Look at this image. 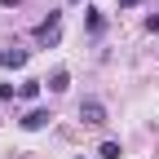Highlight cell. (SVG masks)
Returning a JSON list of instances; mask_svg holds the SVG:
<instances>
[{
  "instance_id": "7a4b0ae2",
  "label": "cell",
  "mask_w": 159,
  "mask_h": 159,
  "mask_svg": "<svg viewBox=\"0 0 159 159\" xmlns=\"http://www.w3.org/2000/svg\"><path fill=\"white\" fill-rule=\"evenodd\" d=\"M80 119H84V124H106V102H97V97H84V102H80Z\"/></svg>"
},
{
  "instance_id": "8fae6325",
  "label": "cell",
  "mask_w": 159,
  "mask_h": 159,
  "mask_svg": "<svg viewBox=\"0 0 159 159\" xmlns=\"http://www.w3.org/2000/svg\"><path fill=\"white\" fill-rule=\"evenodd\" d=\"M71 5H80V0H71Z\"/></svg>"
},
{
  "instance_id": "52a82bcc",
  "label": "cell",
  "mask_w": 159,
  "mask_h": 159,
  "mask_svg": "<svg viewBox=\"0 0 159 159\" xmlns=\"http://www.w3.org/2000/svg\"><path fill=\"white\" fill-rule=\"evenodd\" d=\"M102 31H106V18L97 9H89V35H102Z\"/></svg>"
},
{
  "instance_id": "8992f818",
  "label": "cell",
  "mask_w": 159,
  "mask_h": 159,
  "mask_svg": "<svg viewBox=\"0 0 159 159\" xmlns=\"http://www.w3.org/2000/svg\"><path fill=\"white\" fill-rule=\"evenodd\" d=\"M49 89H53V93H66V89H71V75H66V71H53V75H49Z\"/></svg>"
},
{
  "instance_id": "ba28073f",
  "label": "cell",
  "mask_w": 159,
  "mask_h": 159,
  "mask_svg": "<svg viewBox=\"0 0 159 159\" xmlns=\"http://www.w3.org/2000/svg\"><path fill=\"white\" fill-rule=\"evenodd\" d=\"M97 155H102V159H119L124 150H119V142H102V150H97Z\"/></svg>"
},
{
  "instance_id": "3957f363",
  "label": "cell",
  "mask_w": 159,
  "mask_h": 159,
  "mask_svg": "<svg viewBox=\"0 0 159 159\" xmlns=\"http://www.w3.org/2000/svg\"><path fill=\"white\" fill-rule=\"evenodd\" d=\"M49 119H53V111L35 106V111H27L22 119H18V128H27V133H40V128H49Z\"/></svg>"
},
{
  "instance_id": "9c48e42d",
  "label": "cell",
  "mask_w": 159,
  "mask_h": 159,
  "mask_svg": "<svg viewBox=\"0 0 159 159\" xmlns=\"http://www.w3.org/2000/svg\"><path fill=\"white\" fill-rule=\"evenodd\" d=\"M146 31H159V13H150V18H146Z\"/></svg>"
},
{
  "instance_id": "277c9868",
  "label": "cell",
  "mask_w": 159,
  "mask_h": 159,
  "mask_svg": "<svg viewBox=\"0 0 159 159\" xmlns=\"http://www.w3.org/2000/svg\"><path fill=\"white\" fill-rule=\"evenodd\" d=\"M0 66H9V71L27 66V49H5V53H0Z\"/></svg>"
},
{
  "instance_id": "6da1fadb",
  "label": "cell",
  "mask_w": 159,
  "mask_h": 159,
  "mask_svg": "<svg viewBox=\"0 0 159 159\" xmlns=\"http://www.w3.org/2000/svg\"><path fill=\"white\" fill-rule=\"evenodd\" d=\"M31 35H35V44H49V49H53L57 40H62V13H49V18H44V22H40Z\"/></svg>"
},
{
  "instance_id": "5b68a950",
  "label": "cell",
  "mask_w": 159,
  "mask_h": 159,
  "mask_svg": "<svg viewBox=\"0 0 159 159\" xmlns=\"http://www.w3.org/2000/svg\"><path fill=\"white\" fill-rule=\"evenodd\" d=\"M40 84H44V80H22V84H18V97H22V102H35V97H40Z\"/></svg>"
},
{
  "instance_id": "30bf717a",
  "label": "cell",
  "mask_w": 159,
  "mask_h": 159,
  "mask_svg": "<svg viewBox=\"0 0 159 159\" xmlns=\"http://www.w3.org/2000/svg\"><path fill=\"white\" fill-rule=\"evenodd\" d=\"M137 5H146V0H119V9H137Z\"/></svg>"
}]
</instances>
